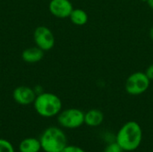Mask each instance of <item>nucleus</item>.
<instances>
[{"instance_id": "obj_1", "label": "nucleus", "mask_w": 153, "mask_h": 152, "mask_svg": "<svg viewBox=\"0 0 153 152\" xmlns=\"http://www.w3.org/2000/svg\"><path fill=\"white\" fill-rule=\"evenodd\" d=\"M143 140V130L140 125L135 121L126 123L118 131L117 142L125 151H133L136 150Z\"/></svg>"}, {"instance_id": "obj_2", "label": "nucleus", "mask_w": 153, "mask_h": 152, "mask_svg": "<svg viewBox=\"0 0 153 152\" xmlns=\"http://www.w3.org/2000/svg\"><path fill=\"white\" fill-rule=\"evenodd\" d=\"M36 112L43 117H53L62 110V101L58 96L50 92H41L37 95L34 102Z\"/></svg>"}, {"instance_id": "obj_3", "label": "nucleus", "mask_w": 153, "mask_h": 152, "mask_svg": "<svg viewBox=\"0 0 153 152\" xmlns=\"http://www.w3.org/2000/svg\"><path fill=\"white\" fill-rule=\"evenodd\" d=\"M41 149L45 152H61L67 145L65 133L58 127L47 128L40 139Z\"/></svg>"}, {"instance_id": "obj_4", "label": "nucleus", "mask_w": 153, "mask_h": 152, "mask_svg": "<svg viewBox=\"0 0 153 152\" xmlns=\"http://www.w3.org/2000/svg\"><path fill=\"white\" fill-rule=\"evenodd\" d=\"M151 80L145 72H134L128 76L125 83L126 91L132 96L143 94L149 89Z\"/></svg>"}, {"instance_id": "obj_5", "label": "nucleus", "mask_w": 153, "mask_h": 152, "mask_svg": "<svg viewBox=\"0 0 153 152\" xmlns=\"http://www.w3.org/2000/svg\"><path fill=\"white\" fill-rule=\"evenodd\" d=\"M58 124L67 129H75L84 124V113L78 108H67L57 115Z\"/></svg>"}, {"instance_id": "obj_6", "label": "nucleus", "mask_w": 153, "mask_h": 152, "mask_svg": "<svg viewBox=\"0 0 153 152\" xmlns=\"http://www.w3.org/2000/svg\"><path fill=\"white\" fill-rule=\"evenodd\" d=\"M33 39L36 46L44 52L52 49L55 46V36L52 30L46 26H39L33 33Z\"/></svg>"}, {"instance_id": "obj_7", "label": "nucleus", "mask_w": 153, "mask_h": 152, "mask_svg": "<svg viewBox=\"0 0 153 152\" xmlns=\"http://www.w3.org/2000/svg\"><path fill=\"white\" fill-rule=\"evenodd\" d=\"M48 10L55 17L65 19L69 18L74 6L70 0H51L48 4Z\"/></svg>"}, {"instance_id": "obj_8", "label": "nucleus", "mask_w": 153, "mask_h": 152, "mask_svg": "<svg viewBox=\"0 0 153 152\" xmlns=\"http://www.w3.org/2000/svg\"><path fill=\"white\" fill-rule=\"evenodd\" d=\"M37 97L35 90L28 86H19L14 89L13 92V98L14 101L20 105L26 106L34 102Z\"/></svg>"}, {"instance_id": "obj_9", "label": "nucleus", "mask_w": 153, "mask_h": 152, "mask_svg": "<svg viewBox=\"0 0 153 152\" xmlns=\"http://www.w3.org/2000/svg\"><path fill=\"white\" fill-rule=\"evenodd\" d=\"M104 121V114L101 110L92 108L84 113V124L91 127L100 126Z\"/></svg>"}, {"instance_id": "obj_10", "label": "nucleus", "mask_w": 153, "mask_h": 152, "mask_svg": "<svg viewBox=\"0 0 153 152\" xmlns=\"http://www.w3.org/2000/svg\"><path fill=\"white\" fill-rule=\"evenodd\" d=\"M43 56H44V51L39 47H38L37 46L26 48L22 53V60L29 64H34L41 61Z\"/></svg>"}, {"instance_id": "obj_11", "label": "nucleus", "mask_w": 153, "mask_h": 152, "mask_svg": "<svg viewBox=\"0 0 153 152\" xmlns=\"http://www.w3.org/2000/svg\"><path fill=\"white\" fill-rule=\"evenodd\" d=\"M40 150V141L31 137L22 140L19 145L20 152H39Z\"/></svg>"}, {"instance_id": "obj_12", "label": "nucleus", "mask_w": 153, "mask_h": 152, "mask_svg": "<svg viewBox=\"0 0 153 152\" xmlns=\"http://www.w3.org/2000/svg\"><path fill=\"white\" fill-rule=\"evenodd\" d=\"M69 18L71 22L77 26H83L89 21L88 13L81 8H74Z\"/></svg>"}, {"instance_id": "obj_13", "label": "nucleus", "mask_w": 153, "mask_h": 152, "mask_svg": "<svg viewBox=\"0 0 153 152\" xmlns=\"http://www.w3.org/2000/svg\"><path fill=\"white\" fill-rule=\"evenodd\" d=\"M0 152H14V149L10 142L0 139Z\"/></svg>"}, {"instance_id": "obj_14", "label": "nucleus", "mask_w": 153, "mask_h": 152, "mask_svg": "<svg viewBox=\"0 0 153 152\" xmlns=\"http://www.w3.org/2000/svg\"><path fill=\"white\" fill-rule=\"evenodd\" d=\"M124 151L122 150V148L118 145V143L116 142H113V143H110L108 144L105 149L103 152H123Z\"/></svg>"}, {"instance_id": "obj_15", "label": "nucleus", "mask_w": 153, "mask_h": 152, "mask_svg": "<svg viewBox=\"0 0 153 152\" xmlns=\"http://www.w3.org/2000/svg\"><path fill=\"white\" fill-rule=\"evenodd\" d=\"M61 152H85L82 148L74 145H66Z\"/></svg>"}, {"instance_id": "obj_16", "label": "nucleus", "mask_w": 153, "mask_h": 152, "mask_svg": "<svg viewBox=\"0 0 153 152\" xmlns=\"http://www.w3.org/2000/svg\"><path fill=\"white\" fill-rule=\"evenodd\" d=\"M145 73H146V75L148 76V78L151 80V82L153 81V64L150 65L148 66V68H147L146 71H145Z\"/></svg>"}, {"instance_id": "obj_17", "label": "nucleus", "mask_w": 153, "mask_h": 152, "mask_svg": "<svg viewBox=\"0 0 153 152\" xmlns=\"http://www.w3.org/2000/svg\"><path fill=\"white\" fill-rule=\"evenodd\" d=\"M146 3H147V4L149 5V7L153 10V0H146Z\"/></svg>"}, {"instance_id": "obj_18", "label": "nucleus", "mask_w": 153, "mask_h": 152, "mask_svg": "<svg viewBox=\"0 0 153 152\" xmlns=\"http://www.w3.org/2000/svg\"><path fill=\"white\" fill-rule=\"evenodd\" d=\"M150 37H151L152 40H153V27L150 30Z\"/></svg>"}]
</instances>
